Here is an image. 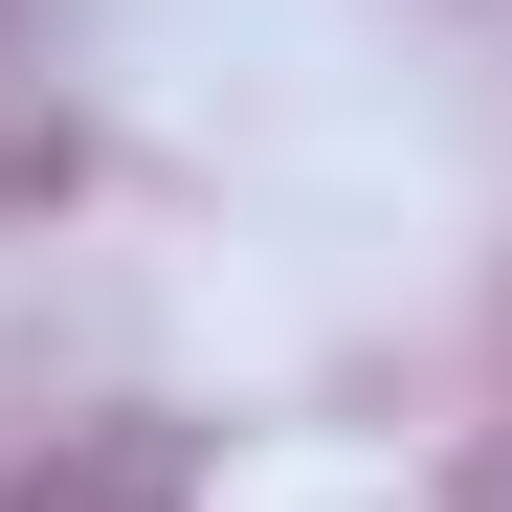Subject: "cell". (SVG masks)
Instances as JSON below:
<instances>
[{"mask_svg":"<svg viewBox=\"0 0 512 512\" xmlns=\"http://www.w3.org/2000/svg\"><path fill=\"white\" fill-rule=\"evenodd\" d=\"M0 512H179V490H156V468H112V446H67V468H23Z\"/></svg>","mask_w":512,"mask_h":512,"instance_id":"6da1fadb","label":"cell"}]
</instances>
